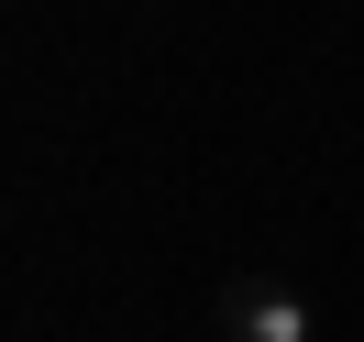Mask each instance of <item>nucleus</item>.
Segmentation results:
<instances>
[{"label": "nucleus", "instance_id": "f257e3e1", "mask_svg": "<svg viewBox=\"0 0 364 342\" xmlns=\"http://www.w3.org/2000/svg\"><path fill=\"white\" fill-rule=\"evenodd\" d=\"M210 331L221 342H320V309L287 276H232V287L210 298Z\"/></svg>", "mask_w": 364, "mask_h": 342}]
</instances>
